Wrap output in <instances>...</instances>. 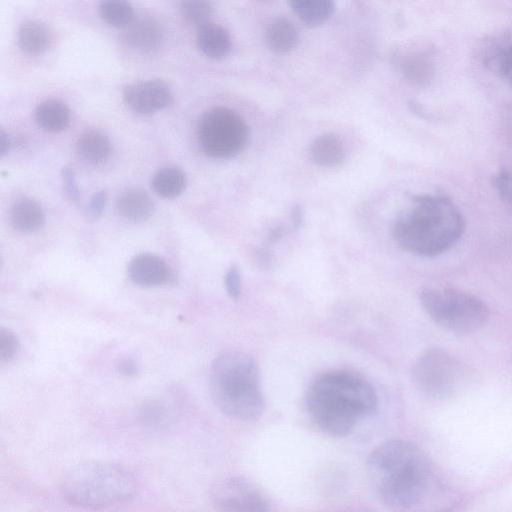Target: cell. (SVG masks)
Masks as SVG:
<instances>
[{
	"label": "cell",
	"instance_id": "6da1fadb",
	"mask_svg": "<svg viewBox=\"0 0 512 512\" xmlns=\"http://www.w3.org/2000/svg\"><path fill=\"white\" fill-rule=\"evenodd\" d=\"M366 469L376 493L395 512H448L456 493L416 445L401 439L378 444Z\"/></svg>",
	"mask_w": 512,
	"mask_h": 512
},
{
	"label": "cell",
	"instance_id": "7a4b0ae2",
	"mask_svg": "<svg viewBox=\"0 0 512 512\" xmlns=\"http://www.w3.org/2000/svg\"><path fill=\"white\" fill-rule=\"evenodd\" d=\"M306 407L315 424L334 437L350 434L360 419L377 407V396L364 379L347 372H330L309 388Z\"/></svg>",
	"mask_w": 512,
	"mask_h": 512
},
{
	"label": "cell",
	"instance_id": "3957f363",
	"mask_svg": "<svg viewBox=\"0 0 512 512\" xmlns=\"http://www.w3.org/2000/svg\"><path fill=\"white\" fill-rule=\"evenodd\" d=\"M412 207L396 221L393 235L406 251L424 257L453 247L465 230L464 217L454 201L439 193L413 196Z\"/></svg>",
	"mask_w": 512,
	"mask_h": 512
},
{
	"label": "cell",
	"instance_id": "277c9868",
	"mask_svg": "<svg viewBox=\"0 0 512 512\" xmlns=\"http://www.w3.org/2000/svg\"><path fill=\"white\" fill-rule=\"evenodd\" d=\"M209 391L216 407L230 418L252 421L263 412L258 366L245 352L229 350L213 360Z\"/></svg>",
	"mask_w": 512,
	"mask_h": 512
},
{
	"label": "cell",
	"instance_id": "5b68a950",
	"mask_svg": "<svg viewBox=\"0 0 512 512\" xmlns=\"http://www.w3.org/2000/svg\"><path fill=\"white\" fill-rule=\"evenodd\" d=\"M134 475L106 460H86L70 467L61 480V493L72 505L99 510L129 500L136 492Z\"/></svg>",
	"mask_w": 512,
	"mask_h": 512
},
{
	"label": "cell",
	"instance_id": "8992f818",
	"mask_svg": "<svg viewBox=\"0 0 512 512\" xmlns=\"http://www.w3.org/2000/svg\"><path fill=\"white\" fill-rule=\"evenodd\" d=\"M419 299L428 316L454 334L473 333L489 318V309L481 299L457 289L426 288L420 292Z\"/></svg>",
	"mask_w": 512,
	"mask_h": 512
},
{
	"label": "cell",
	"instance_id": "52a82bcc",
	"mask_svg": "<svg viewBox=\"0 0 512 512\" xmlns=\"http://www.w3.org/2000/svg\"><path fill=\"white\" fill-rule=\"evenodd\" d=\"M198 140L204 153L212 158H230L245 147L249 130L245 121L236 112L216 107L201 117Z\"/></svg>",
	"mask_w": 512,
	"mask_h": 512
},
{
	"label": "cell",
	"instance_id": "ba28073f",
	"mask_svg": "<svg viewBox=\"0 0 512 512\" xmlns=\"http://www.w3.org/2000/svg\"><path fill=\"white\" fill-rule=\"evenodd\" d=\"M413 380L424 393L447 398L455 394L467 381V371L454 356L433 348L423 353L412 370Z\"/></svg>",
	"mask_w": 512,
	"mask_h": 512
},
{
	"label": "cell",
	"instance_id": "9c48e42d",
	"mask_svg": "<svg viewBox=\"0 0 512 512\" xmlns=\"http://www.w3.org/2000/svg\"><path fill=\"white\" fill-rule=\"evenodd\" d=\"M210 499L218 512H270L266 495L252 482L239 476H227L210 489Z\"/></svg>",
	"mask_w": 512,
	"mask_h": 512
},
{
	"label": "cell",
	"instance_id": "30bf717a",
	"mask_svg": "<svg viewBox=\"0 0 512 512\" xmlns=\"http://www.w3.org/2000/svg\"><path fill=\"white\" fill-rule=\"evenodd\" d=\"M481 65L512 87V29L503 28L486 34L476 49Z\"/></svg>",
	"mask_w": 512,
	"mask_h": 512
},
{
	"label": "cell",
	"instance_id": "8fae6325",
	"mask_svg": "<svg viewBox=\"0 0 512 512\" xmlns=\"http://www.w3.org/2000/svg\"><path fill=\"white\" fill-rule=\"evenodd\" d=\"M123 99L132 111L148 115L166 108L172 102L173 94L166 82L151 79L125 86Z\"/></svg>",
	"mask_w": 512,
	"mask_h": 512
},
{
	"label": "cell",
	"instance_id": "7c38bea8",
	"mask_svg": "<svg viewBox=\"0 0 512 512\" xmlns=\"http://www.w3.org/2000/svg\"><path fill=\"white\" fill-rule=\"evenodd\" d=\"M128 276L137 286L150 288L172 284L174 270L161 257L151 253L135 255L128 264Z\"/></svg>",
	"mask_w": 512,
	"mask_h": 512
},
{
	"label": "cell",
	"instance_id": "4fadbf2b",
	"mask_svg": "<svg viewBox=\"0 0 512 512\" xmlns=\"http://www.w3.org/2000/svg\"><path fill=\"white\" fill-rule=\"evenodd\" d=\"M399 68L407 82L416 87H425L436 73L434 54L429 49L406 52L400 58Z\"/></svg>",
	"mask_w": 512,
	"mask_h": 512
},
{
	"label": "cell",
	"instance_id": "5bb4252c",
	"mask_svg": "<svg viewBox=\"0 0 512 512\" xmlns=\"http://www.w3.org/2000/svg\"><path fill=\"white\" fill-rule=\"evenodd\" d=\"M116 210L125 220L139 223L152 215L154 203L144 190L128 188L117 197Z\"/></svg>",
	"mask_w": 512,
	"mask_h": 512
},
{
	"label": "cell",
	"instance_id": "9a60e30c",
	"mask_svg": "<svg viewBox=\"0 0 512 512\" xmlns=\"http://www.w3.org/2000/svg\"><path fill=\"white\" fill-rule=\"evenodd\" d=\"M196 41L203 54L212 59L225 58L232 48L229 32L224 27L211 22L198 28Z\"/></svg>",
	"mask_w": 512,
	"mask_h": 512
},
{
	"label": "cell",
	"instance_id": "2e32d148",
	"mask_svg": "<svg viewBox=\"0 0 512 512\" xmlns=\"http://www.w3.org/2000/svg\"><path fill=\"white\" fill-rule=\"evenodd\" d=\"M124 39L131 47L141 51H151L162 40L159 24L151 18L133 20L124 28Z\"/></svg>",
	"mask_w": 512,
	"mask_h": 512
},
{
	"label": "cell",
	"instance_id": "e0dca14e",
	"mask_svg": "<svg viewBox=\"0 0 512 512\" xmlns=\"http://www.w3.org/2000/svg\"><path fill=\"white\" fill-rule=\"evenodd\" d=\"M10 219L16 230L22 233H32L43 226L45 214L37 201L28 197H22L13 203Z\"/></svg>",
	"mask_w": 512,
	"mask_h": 512
},
{
	"label": "cell",
	"instance_id": "ac0fdd59",
	"mask_svg": "<svg viewBox=\"0 0 512 512\" xmlns=\"http://www.w3.org/2000/svg\"><path fill=\"white\" fill-rule=\"evenodd\" d=\"M34 117L42 129L49 132H58L66 129L69 125L70 110L60 100L47 99L37 105Z\"/></svg>",
	"mask_w": 512,
	"mask_h": 512
},
{
	"label": "cell",
	"instance_id": "d6986e66",
	"mask_svg": "<svg viewBox=\"0 0 512 512\" xmlns=\"http://www.w3.org/2000/svg\"><path fill=\"white\" fill-rule=\"evenodd\" d=\"M111 149L109 138L98 130L84 132L76 142L78 155L90 164H100L107 160Z\"/></svg>",
	"mask_w": 512,
	"mask_h": 512
},
{
	"label": "cell",
	"instance_id": "ffe728a7",
	"mask_svg": "<svg viewBox=\"0 0 512 512\" xmlns=\"http://www.w3.org/2000/svg\"><path fill=\"white\" fill-rule=\"evenodd\" d=\"M20 49L28 54H40L47 50L51 41L48 27L39 20L24 21L17 34Z\"/></svg>",
	"mask_w": 512,
	"mask_h": 512
},
{
	"label": "cell",
	"instance_id": "44dd1931",
	"mask_svg": "<svg viewBox=\"0 0 512 512\" xmlns=\"http://www.w3.org/2000/svg\"><path fill=\"white\" fill-rule=\"evenodd\" d=\"M265 38L272 51L286 53L297 46L299 34L290 20L280 17L270 22L265 32Z\"/></svg>",
	"mask_w": 512,
	"mask_h": 512
},
{
	"label": "cell",
	"instance_id": "7402d4cb",
	"mask_svg": "<svg viewBox=\"0 0 512 512\" xmlns=\"http://www.w3.org/2000/svg\"><path fill=\"white\" fill-rule=\"evenodd\" d=\"M312 161L321 167H335L344 159V147L340 139L333 134L317 137L310 146Z\"/></svg>",
	"mask_w": 512,
	"mask_h": 512
},
{
	"label": "cell",
	"instance_id": "603a6c76",
	"mask_svg": "<svg viewBox=\"0 0 512 512\" xmlns=\"http://www.w3.org/2000/svg\"><path fill=\"white\" fill-rule=\"evenodd\" d=\"M291 9L307 26H318L327 21L335 11V4L330 0H292Z\"/></svg>",
	"mask_w": 512,
	"mask_h": 512
},
{
	"label": "cell",
	"instance_id": "cb8c5ba5",
	"mask_svg": "<svg viewBox=\"0 0 512 512\" xmlns=\"http://www.w3.org/2000/svg\"><path fill=\"white\" fill-rule=\"evenodd\" d=\"M186 175L178 167L166 166L155 172L151 179V187L162 198H175L186 187Z\"/></svg>",
	"mask_w": 512,
	"mask_h": 512
},
{
	"label": "cell",
	"instance_id": "d4e9b609",
	"mask_svg": "<svg viewBox=\"0 0 512 512\" xmlns=\"http://www.w3.org/2000/svg\"><path fill=\"white\" fill-rule=\"evenodd\" d=\"M100 17L114 27H127L134 20V10L126 1H103L99 5Z\"/></svg>",
	"mask_w": 512,
	"mask_h": 512
},
{
	"label": "cell",
	"instance_id": "484cf974",
	"mask_svg": "<svg viewBox=\"0 0 512 512\" xmlns=\"http://www.w3.org/2000/svg\"><path fill=\"white\" fill-rule=\"evenodd\" d=\"M142 423L153 429H161L170 424L172 414L162 402L151 400L144 403L139 410Z\"/></svg>",
	"mask_w": 512,
	"mask_h": 512
},
{
	"label": "cell",
	"instance_id": "4316f807",
	"mask_svg": "<svg viewBox=\"0 0 512 512\" xmlns=\"http://www.w3.org/2000/svg\"><path fill=\"white\" fill-rule=\"evenodd\" d=\"M179 9L185 21L198 28L208 24L212 14L210 3L201 0L182 1Z\"/></svg>",
	"mask_w": 512,
	"mask_h": 512
},
{
	"label": "cell",
	"instance_id": "83f0119b",
	"mask_svg": "<svg viewBox=\"0 0 512 512\" xmlns=\"http://www.w3.org/2000/svg\"><path fill=\"white\" fill-rule=\"evenodd\" d=\"M20 343L17 335L8 328L0 329V360L9 362L18 354Z\"/></svg>",
	"mask_w": 512,
	"mask_h": 512
},
{
	"label": "cell",
	"instance_id": "f1b7e54d",
	"mask_svg": "<svg viewBox=\"0 0 512 512\" xmlns=\"http://www.w3.org/2000/svg\"><path fill=\"white\" fill-rule=\"evenodd\" d=\"M498 195L506 202L512 203V171L507 168L498 170L492 179Z\"/></svg>",
	"mask_w": 512,
	"mask_h": 512
},
{
	"label": "cell",
	"instance_id": "f546056e",
	"mask_svg": "<svg viewBox=\"0 0 512 512\" xmlns=\"http://www.w3.org/2000/svg\"><path fill=\"white\" fill-rule=\"evenodd\" d=\"M224 285L227 294L237 300L241 294V273L237 265H232L226 271Z\"/></svg>",
	"mask_w": 512,
	"mask_h": 512
},
{
	"label": "cell",
	"instance_id": "4dcf8cb0",
	"mask_svg": "<svg viewBox=\"0 0 512 512\" xmlns=\"http://www.w3.org/2000/svg\"><path fill=\"white\" fill-rule=\"evenodd\" d=\"M62 180L66 195L73 202H78L79 189L77 186L74 171L69 167H64L62 170Z\"/></svg>",
	"mask_w": 512,
	"mask_h": 512
},
{
	"label": "cell",
	"instance_id": "1f68e13d",
	"mask_svg": "<svg viewBox=\"0 0 512 512\" xmlns=\"http://www.w3.org/2000/svg\"><path fill=\"white\" fill-rule=\"evenodd\" d=\"M106 201L107 194L105 191L101 190L93 194L87 207L88 215L93 219L98 218L105 208Z\"/></svg>",
	"mask_w": 512,
	"mask_h": 512
},
{
	"label": "cell",
	"instance_id": "d6a6232c",
	"mask_svg": "<svg viewBox=\"0 0 512 512\" xmlns=\"http://www.w3.org/2000/svg\"><path fill=\"white\" fill-rule=\"evenodd\" d=\"M118 371L123 375L133 376L137 373L138 367L133 359L124 358L118 363Z\"/></svg>",
	"mask_w": 512,
	"mask_h": 512
},
{
	"label": "cell",
	"instance_id": "836d02e7",
	"mask_svg": "<svg viewBox=\"0 0 512 512\" xmlns=\"http://www.w3.org/2000/svg\"><path fill=\"white\" fill-rule=\"evenodd\" d=\"M11 146V140L9 135L1 129L0 131V153L1 156H4L6 153H8Z\"/></svg>",
	"mask_w": 512,
	"mask_h": 512
},
{
	"label": "cell",
	"instance_id": "e575fe53",
	"mask_svg": "<svg viewBox=\"0 0 512 512\" xmlns=\"http://www.w3.org/2000/svg\"><path fill=\"white\" fill-rule=\"evenodd\" d=\"M258 261L260 262V265L263 267H269L270 263L272 261V256L270 252L267 249H260L258 251Z\"/></svg>",
	"mask_w": 512,
	"mask_h": 512
}]
</instances>
